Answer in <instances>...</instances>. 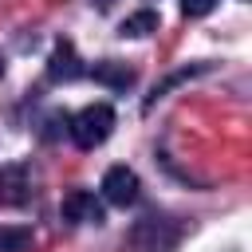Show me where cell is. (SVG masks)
Returning a JSON list of instances; mask_svg holds the SVG:
<instances>
[{
	"label": "cell",
	"mask_w": 252,
	"mask_h": 252,
	"mask_svg": "<svg viewBox=\"0 0 252 252\" xmlns=\"http://www.w3.org/2000/svg\"><path fill=\"white\" fill-rule=\"evenodd\" d=\"M126 240L134 252H173V244L181 240V228L165 217H142V220H134Z\"/></svg>",
	"instance_id": "2"
},
{
	"label": "cell",
	"mask_w": 252,
	"mask_h": 252,
	"mask_svg": "<svg viewBox=\"0 0 252 252\" xmlns=\"http://www.w3.org/2000/svg\"><path fill=\"white\" fill-rule=\"evenodd\" d=\"M213 4L217 0H181V12L185 16H205V12H213Z\"/></svg>",
	"instance_id": "10"
},
{
	"label": "cell",
	"mask_w": 252,
	"mask_h": 252,
	"mask_svg": "<svg viewBox=\"0 0 252 252\" xmlns=\"http://www.w3.org/2000/svg\"><path fill=\"white\" fill-rule=\"evenodd\" d=\"M24 189H28L24 165H4L0 169V201L4 205H20L24 201Z\"/></svg>",
	"instance_id": "7"
},
{
	"label": "cell",
	"mask_w": 252,
	"mask_h": 252,
	"mask_svg": "<svg viewBox=\"0 0 252 252\" xmlns=\"http://www.w3.org/2000/svg\"><path fill=\"white\" fill-rule=\"evenodd\" d=\"M158 12H150V8H142V12H134V16H126L122 20V28H118V35H150V32H158Z\"/></svg>",
	"instance_id": "9"
},
{
	"label": "cell",
	"mask_w": 252,
	"mask_h": 252,
	"mask_svg": "<svg viewBox=\"0 0 252 252\" xmlns=\"http://www.w3.org/2000/svg\"><path fill=\"white\" fill-rule=\"evenodd\" d=\"M67 130H71L75 146L94 150V146H102V142L110 138V130H114V110H110L106 102H91V106H83L75 118H67Z\"/></svg>",
	"instance_id": "1"
},
{
	"label": "cell",
	"mask_w": 252,
	"mask_h": 252,
	"mask_svg": "<svg viewBox=\"0 0 252 252\" xmlns=\"http://www.w3.org/2000/svg\"><path fill=\"white\" fill-rule=\"evenodd\" d=\"M32 228L28 224H4L0 228V252H28L32 248Z\"/></svg>",
	"instance_id": "8"
},
{
	"label": "cell",
	"mask_w": 252,
	"mask_h": 252,
	"mask_svg": "<svg viewBox=\"0 0 252 252\" xmlns=\"http://www.w3.org/2000/svg\"><path fill=\"white\" fill-rule=\"evenodd\" d=\"M94 83H102V87H110V91H126L130 83H134V71L126 67V63H118V59H102V63H94Z\"/></svg>",
	"instance_id": "6"
},
{
	"label": "cell",
	"mask_w": 252,
	"mask_h": 252,
	"mask_svg": "<svg viewBox=\"0 0 252 252\" xmlns=\"http://www.w3.org/2000/svg\"><path fill=\"white\" fill-rule=\"evenodd\" d=\"M79 75H87V67H83V59L75 55V43H71V39H59V43L51 47V59H47V79H51V83H75Z\"/></svg>",
	"instance_id": "4"
},
{
	"label": "cell",
	"mask_w": 252,
	"mask_h": 252,
	"mask_svg": "<svg viewBox=\"0 0 252 252\" xmlns=\"http://www.w3.org/2000/svg\"><path fill=\"white\" fill-rule=\"evenodd\" d=\"M138 173L130 169V165H110L106 173H102V197L110 201V205H118V209H126V205H134L138 201Z\"/></svg>",
	"instance_id": "3"
},
{
	"label": "cell",
	"mask_w": 252,
	"mask_h": 252,
	"mask_svg": "<svg viewBox=\"0 0 252 252\" xmlns=\"http://www.w3.org/2000/svg\"><path fill=\"white\" fill-rule=\"evenodd\" d=\"M63 220H75V224H102V205L94 201L91 189H71L59 205Z\"/></svg>",
	"instance_id": "5"
}]
</instances>
